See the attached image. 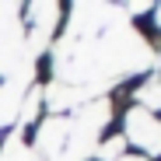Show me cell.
I'll return each mask as SVG.
<instances>
[{
    "instance_id": "6da1fadb",
    "label": "cell",
    "mask_w": 161,
    "mask_h": 161,
    "mask_svg": "<svg viewBox=\"0 0 161 161\" xmlns=\"http://www.w3.org/2000/svg\"><path fill=\"white\" fill-rule=\"evenodd\" d=\"M126 140L140 147L144 154H161V119L147 109V105H133L126 112Z\"/></svg>"
},
{
    "instance_id": "7a4b0ae2",
    "label": "cell",
    "mask_w": 161,
    "mask_h": 161,
    "mask_svg": "<svg viewBox=\"0 0 161 161\" xmlns=\"http://www.w3.org/2000/svg\"><path fill=\"white\" fill-rule=\"evenodd\" d=\"M144 102H147V105H154V109H161V77H154L151 84H147V91H144Z\"/></svg>"
}]
</instances>
